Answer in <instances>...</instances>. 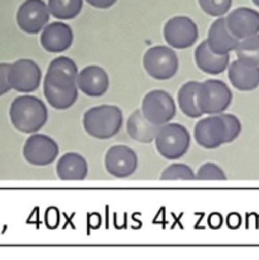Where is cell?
<instances>
[{"instance_id":"11","label":"cell","mask_w":259,"mask_h":260,"mask_svg":"<svg viewBox=\"0 0 259 260\" xmlns=\"http://www.w3.org/2000/svg\"><path fill=\"white\" fill-rule=\"evenodd\" d=\"M193 135L196 143L205 149H216L228 144V129L221 114L201 119L195 125Z\"/></svg>"},{"instance_id":"16","label":"cell","mask_w":259,"mask_h":260,"mask_svg":"<svg viewBox=\"0 0 259 260\" xmlns=\"http://www.w3.org/2000/svg\"><path fill=\"white\" fill-rule=\"evenodd\" d=\"M76 86L81 92L90 98H100L110 86V80L106 71L100 66H87L77 74Z\"/></svg>"},{"instance_id":"24","label":"cell","mask_w":259,"mask_h":260,"mask_svg":"<svg viewBox=\"0 0 259 260\" xmlns=\"http://www.w3.org/2000/svg\"><path fill=\"white\" fill-rule=\"evenodd\" d=\"M48 10L58 20H71L81 13L84 0H48Z\"/></svg>"},{"instance_id":"25","label":"cell","mask_w":259,"mask_h":260,"mask_svg":"<svg viewBox=\"0 0 259 260\" xmlns=\"http://www.w3.org/2000/svg\"><path fill=\"white\" fill-rule=\"evenodd\" d=\"M237 58L250 66H259V33L240 40L235 48Z\"/></svg>"},{"instance_id":"13","label":"cell","mask_w":259,"mask_h":260,"mask_svg":"<svg viewBox=\"0 0 259 260\" xmlns=\"http://www.w3.org/2000/svg\"><path fill=\"white\" fill-rule=\"evenodd\" d=\"M229 32L238 40H244L259 33V12L248 7H239L225 17Z\"/></svg>"},{"instance_id":"31","label":"cell","mask_w":259,"mask_h":260,"mask_svg":"<svg viewBox=\"0 0 259 260\" xmlns=\"http://www.w3.org/2000/svg\"><path fill=\"white\" fill-rule=\"evenodd\" d=\"M89 3L91 7L98 8V9H108V8L113 7L118 0H85Z\"/></svg>"},{"instance_id":"15","label":"cell","mask_w":259,"mask_h":260,"mask_svg":"<svg viewBox=\"0 0 259 260\" xmlns=\"http://www.w3.org/2000/svg\"><path fill=\"white\" fill-rule=\"evenodd\" d=\"M77 74L79 69L74 59L66 56H59L52 59L45 76V82L57 88L77 87Z\"/></svg>"},{"instance_id":"32","label":"cell","mask_w":259,"mask_h":260,"mask_svg":"<svg viewBox=\"0 0 259 260\" xmlns=\"http://www.w3.org/2000/svg\"><path fill=\"white\" fill-rule=\"evenodd\" d=\"M221 223H222V218L220 215L214 214L211 217H210V225H211L212 228H219V226H221Z\"/></svg>"},{"instance_id":"18","label":"cell","mask_w":259,"mask_h":260,"mask_svg":"<svg viewBox=\"0 0 259 260\" xmlns=\"http://www.w3.org/2000/svg\"><path fill=\"white\" fill-rule=\"evenodd\" d=\"M228 77L233 87L249 92L259 87V66H250L237 59L228 66Z\"/></svg>"},{"instance_id":"5","label":"cell","mask_w":259,"mask_h":260,"mask_svg":"<svg viewBox=\"0 0 259 260\" xmlns=\"http://www.w3.org/2000/svg\"><path fill=\"white\" fill-rule=\"evenodd\" d=\"M143 67L152 79L158 81L170 80L177 74L180 62L176 52L167 46H154L143 56Z\"/></svg>"},{"instance_id":"29","label":"cell","mask_w":259,"mask_h":260,"mask_svg":"<svg viewBox=\"0 0 259 260\" xmlns=\"http://www.w3.org/2000/svg\"><path fill=\"white\" fill-rule=\"evenodd\" d=\"M222 119H224L225 124H226L228 129V143H232L237 139L242 133V123L239 119L233 114L221 113Z\"/></svg>"},{"instance_id":"33","label":"cell","mask_w":259,"mask_h":260,"mask_svg":"<svg viewBox=\"0 0 259 260\" xmlns=\"http://www.w3.org/2000/svg\"><path fill=\"white\" fill-rule=\"evenodd\" d=\"M228 223H229L230 228H238L240 223V217L237 214L230 215L229 218H228Z\"/></svg>"},{"instance_id":"4","label":"cell","mask_w":259,"mask_h":260,"mask_svg":"<svg viewBox=\"0 0 259 260\" xmlns=\"http://www.w3.org/2000/svg\"><path fill=\"white\" fill-rule=\"evenodd\" d=\"M233 101V92L224 81L206 80L199 82L196 104L203 115H217L225 113Z\"/></svg>"},{"instance_id":"9","label":"cell","mask_w":259,"mask_h":260,"mask_svg":"<svg viewBox=\"0 0 259 260\" xmlns=\"http://www.w3.org/2000/svg\"><path fill=\"white\" fill-rule=\"evenodd\" d=\"M59 147L56 140L46 134L33 133L25 140L23 147V157L29 165L45 167L57 159Z\"/></svg>"},{"instance_id":"26","label":"cell","mask_w":259,"mask_h":260,"mask_svg":"<svg viewBox=\"0 0 259 260\" xmlns=\"http://www.w3.org/2000/svg\"><path fill=\"white\" fill-rule=\"evenodd\" d=\"M160 179L162 181H192L195 179V172L190 166L173 163L163 171L160 174Z\"/></svg>"},{"instance_id":"28","label":"cell","mask_w":259,"mask_h":260,"mask_svg":"<svg viewBox=\"0 0 259 260\" xmlns=\"http://www.w3.org/2000/svg\"><path fill=\"white\" fill-rule=\"evenodd\" d=\"M226 178L222 168L211 162L204 163L195 173V179L198 181H225Z\"/></svg>"},{"instance_id":"10","label":"cell","mask_w":259,"mask_h":260,"mask_svg":"<svg viewBox=\"0 0 259 260\" xmlns=\"http://www.w3.org/2000/svg\"><path fill=\"white\" fill-rule=\"evenodd\" d=\"M51 13L43 0H25L17 12V24L27 35H37L48 24Z\"/></svg>"},{"instance_id":"21","label":"cell","mask_w":259,"mask_h":260,"mask_svg":"<svg viewBox=\"0 0 259 260\" xmlns=\"http://www.w3.org/2000/svg\"><path fill=\"white\" fill-rule=\"evenodd\" d=\"M159 126L154 125L151 121L147 120L142 110H136L131 114L126 121V132L133 140L143 144H149L154 142Z\"/></svg>"},{"instance_id":"14","label":"cell","mask_w":259,"mask_h":260,"mask_svg":"<svg viewBox=\"0 0 259 260\" xmlns=\"http://www.w3.org/2000/svg\"><path fill=\"white\" fill-rule=\"evenodd\" d=\"M41 46L50 53H61L67 51L74 43V32L63 22L48 23L41 32Z\"/></svg>"},{"instance_id":"20","label":"cell","mask_w":259,"mask_h":260,"mask_svg":"<svg viewBox=\"0 0 259 260\" xmlns=\"http://www.w3.org/2000/svg\"><path fill=\"white\" fill-rule=\"evenodd\" d=\"M196 66L209 75H220L230 63V54H216L209 48L206 40L198 46L195 51Z\"/></svg>"},{"instance_id":"6","label":"cell","mask_w":259,"mask_h":260,"mask_svg":"<svg viewBox=\"0 0 259 260\" xmlns=\"http://www.w3.org/2000/svg\"><path fill=\"white\" fill-rule=\"evenodd\" d=\"M142 113L147 120L154 125H165L176 115V103L165 90H153L144 96L142 101Z\"/></svg>"},{"instance_id":"17","label":"cell","mask_w":259,"mask_h":260,"mask_svg":"<svg viewBox=\"0 0 259 260\" xmlns=\"http://www.w3.org/2000/svg\"><path fill=\"white\" fill-rule=\"evenodd\" d=\"M206 42L214 53L230 54V52L235 51L239 40L229 32L225 24V17H219L210 25Z\"/></svg>"},{"instance_id":"23","label":"cell","mask_w":259,"mask_h":260,"mask_svg":"<svg viewBox=\"0 0 259 260\" xmlns=\"http://www.w3.org/2000/svg\"><path fill=\"white\" fill-rule=\"evenodd\" d=\"M198 81H188L181 86L177 93V103L180 110L185 114L187 118L198 119L203 115L196 104V90H198Z\"/></svg>"},{"instance_id":"12","label":"cell","mask_w":259,"mask_h":260,"mask_svg":"<svg viewBox=\"0 0 259 260\" xmlns=\"http://www.w3.org/2000/svg\"><path fill=\"white\" fill-rule=\"evenodd\" d=\"M105 170L116 178H128L136 173L138 168L137 153L128 145H113L105 153L104 158Z\"/></svg>"},{"instance_id":"7","label":"cell","mask_w":259,"mask_h":260,"mask_svg":"<svg viewBox=\"0 0 259 260\" xmlns=\"http://www.w3.org/2000/svg\"><path fill=\"white\" fill-rule=\"evenodd\" d=\"M42 72L40 66L33 59L20 58L9 63L8 69V82L12 90L18 92H35L41 85Z\"/></svg>"},{"instance_id":"19","label":"cell","mask_w":259,"mask_h":260,"mask_svg":"<svg viewBox=\"0 0 259 260\" xmlns=\"http://www.w3.org/2000/svg\"><path fill=\"white\" fill-rule=\"evenodd\" d=\"M56 172L62 181H84L89 173V165L79 153H66L57 162Z\"/></svg>"},{"instance_id":"34","label":"cell","mask_w":259,"mask_h":260,"mask_svg":"<svg viewBox=\"0 0 259 260\" xmlns=\"http://www.w3.org/2000/svg\"><path fill=\"white\" fill-rule=\"evenodd\" d=\"M252 2H253V3H254V4H255V5H257V7L259 8V0H252Z\"/></svg>"},{"instance_id":"22","label":"cell","mask_w":259,"mask_h":260,"mask_svg":"<svg viewBox=\"0 0 259 260\" xmlns=\"http://www.w3.org/2000/svg\"><path fill=\"white\" fill-rule=\"evenodd\" d=\"M43 93L52 108L57 109V110H66L77 101L79 88H57L43 81Z\"/></svg>"},{"instance_id":"30","label":"cell","mask_w":259,"mask_h":260,"mask_svg":"<svg viewBox=\"0 0 259 260\" xmlns=\"http://www.w3.org/2000/svg\"><path fill=\"white\" fill-rule=\"evenodd\" d=\"M8 69H9V63H0V96L5 95L12 90L8 82Z\"/></svg>"},{"instance_id":"2","label":"cell","mask_w":259,"mask_h":260,"mask_svg":"<svg viewBox=\"0 0 259 260\" xmlns=\"http://www.w3.org/2000/svg\"><path fill=\"white\" fill-rule=\"evenodd\" d=\"M123 111L115 105H99L84 114L82 125L85 132L96 139H110L123 126Z\"/></svg>"},{"instance_id":"1","label":"cell","mask_w":259,"mask_h":260,"mask_svg":"<svg viewBox=\"0 0 259 260\" xmlns=\"http://www.w3.org/2000/svg\"><path fill=\"white\" fill-rule=\"evenodd\" d=\"M9 119L18 132L38 133L48 121L47 106L41 99L25 93L15 98L10 104Z\"/></svg>"},{"instance_id":"8","label":"cell","mask_w":259,"mask_h":260,"mask_svg":"<svg viewBox=\"0 0 259 260\" xmlns=\"http://www.w3.org/2000/svg\"><path fill=\"white\" fill-rule=\"evenodd\" d=\"M163 37L171 48L186 49L198 42L199 28L191 18L177 15L166 22Z\"/></svg>"},{"instance_id":"27","label":"cell","mask_w":259,"mask_h":260,"mask_svg":"<svg viewBox=\"0 0 259 260\" xmlns=\"http://www.w3.org/2000/svg\"><path fill=\"white\" fill-rule=\"evenodd\" d=\"M201 9L210 17H224L232 8L233 0H198Z\"/></svg>"},{"instance_id":"3","label":"cell","mask_w":259,"mask_h":260,"mask_svg":"<svg viewBox=\"0 0 259 260\" xmlns=\"http://www.w3.org/2000/svg\"><path fill=\"white\" fill-rule=\"evenodd\" d=\"M157 152L168 160L182 158L191 145V135L183 125L167 123L160 125L154 138Z\"/></svg>"}]
</instances>
